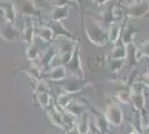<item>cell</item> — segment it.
I'll list each match as a JSON object with an SVG mask.
<instances>
[{
    "label": "cell",
    "mask_w": 149,
    "mask_h": 134,
    "mask_svg": "<svg viewBox=\"0 0 149 134\" xmlns=\"http://www.w3.org/2000/svg\"><path fill=\"white\" fill-rule=\"evenodd\" d=\"M36 100L39 103V105L42 107V109H47L48 107L51 106V95L49 94V92H40L36 94Z\"/></svg>",
    "instance_id": "cell-27"
},
{
    "label": "cell",
    "mask_w": 149,
    "mask_h": 134,
    "mask_svg": "<svg viewBox=\"0 0 149 134\" xmlns=\"http://www.w3.org/2000/svg\"><path fill=\"white\" fill-rule=\"evenodd\" d=\"M0 38L8 43L18 41L21 39V30L16 27L15 24L5 21L0 17Z\"/></svg>",
    "instance_id": "cell-5"
},
{
    "label": "cell",
    "mask_w": 149,
    "mask_h": 134,
    "mask_svg": "<svg viewBox=\"0 0 149 134\" xmlns=\"http://www.w3.org/2000/svg\"><path fill=\"white\" fill-rule=\"evenodd\" d=\"M69 76L68 70L66 65H56L52 68L48 70V73L46 74V78L49 81H54V82H59V81H63Z\"/></svg>",
    "instance_id": "cell-12"
},
{
    "label": "cell",
    "mask_w": 149,
    "mask_h": 134,
    "mask_svg": "<svg viewBox=\"0 0 149 134\" xmlns=\"http://www.w3.org/2000/svg\"><path fill=\"white\" fill-rule=\"evenodd\" d=\"M41 55H42V53H41L40 48H39L36 44L28 45V46H27V49H26V57H27V59H28L30 63L35 64L38 59L41 57Z\"/></svg>",
    "instance_id": "cell-24"
},
{
    "label": "cell",
    "mask_w": 149,
    "mask_h": 134,
    "mask_svg": "<svg viewBox=\"0 0 149 134\" xmlns=\"http://www.w3.org/2000/svg\"><path fill=\"white\" fill-rule=\"evenodd\" d=\"M106 119L110 125H113L116 128H119L124 123V111L120 106L118 101H109L106 104L105 107Z\"/></svg>",
    "instance_id": "cell-3"
},
{
    "label": "cell",
    "mask_w": 149,
    "mask_h": 134,
    "mask_svg": "<svg viewBox=\"0 0 149 134\" xmlns=\"http://www.w3.org/2000/svg\"><path fill=\"white\" fill-rule=\"evenodd\" d=\"M93 5H96L97 7H104L106 6L110 0H91Z\"/></svg>",
    "instance_id": "cell-32"
},
{
    "label": "cell",
    "mask_w": 149,
    "mask_h": 134,
    "mask_svg": "<svg viewBox=\"0 0 149 134\" xmlns=\"http://www.w3.org/2000/svg\"><path fill=\"white\" fill-rule=\"evenodd\" d=\"M47 112V115H48V119H49L50 123L56 126V128H60L62 131H66V125H65V121H63V116H62V111L59 107L57 104H54L51 105L50 107L46 109Z\"/></svg>",
    "instance_id": "cell-8"
},
{
    "label": "cell",
    "mask_w": 149,
    "mask_h": 134,
    "mask_svg": "<svg viewBox=\"0 0 149 134\" xmlns=\"http://www.w3.org/2000/svg\"><path fill=\"white\" fill-rule=\"evenodd\" d=\"M35 36H36V26L33 22L32 18H27V21L24 25V28L21 30V40L25 43L27 46L28 45L35 44Z\"/></svg>",
    "instance_id": "cell-11"
},
{
    "label": "cell",
    "mask_w": 149,
    "mask_h": 134,
    "mask_svg": "<svg viewBox=\"0 0 149 134\" xmlns=\"http://www.w3.org/2000/svg\"><path fill=\"white\" fill-rule=\"evenodd\" d=\"M149 11V0H134L124 6V16L127 19H139L147 16Z\"/></svg>",
    "instance_id": "cell-2"
},
{
    "label": "cell",
    "mask_w": 149,
    "mask_h": 134,
    "mask_svg": "<svg viewBox=\"0 0 149 134\" xmlns=\"http://www.w3.org/2000/svg\"><path fill=\"white\" fill-rule=\"evenodd\" d=\"M36 34L38 35V37L41 39L44 43H46V44H51L52 40L56 37L54 30L48 25H46V24L41 26H38L37 28H36Z\"/></svg>",
    "instance_id": "cell-18"
},
{
    "label": "cell",
    "mask_w": 149,
    "mask_h": 134,
    "mask_svg": "<svg viewBox=\"0 0 149 134\" xmlns=\"http://www.w3.org/2000/svg\"><path fill=\"white\" fill-rule=\"evenodd\" d=\"M85 34L91 44L98 47H105L108 44V28L95 18H90L87 24H82Z\"/></svg>",
    "instance_id": "cell-1"
},
{
    "label": "cell",
    "mask_w": 149,
    "mask_h": 134,
    "mask_svg": "<svg viewBox=\"0 0 149 134\" xmlns=\"http://www.w3.org/2000/svg\"><path fill=\"white\" fill-rule=\"evenodd\" d=\"M86 102V107H88V109L91 112V114L93 115V120H95V126L97 128V130L99 131L100 133L107 134L109 131V123L106 119L104 112H100L99 109H95L91 104H89V102H87V100H84Z\"/></svg>",
    "instance_id": "cell-6"
},
{
    "label": "cell",
    "mask_w": 149,
    "mask_h": 134,
    "mask_svg": "<svg viewBox=\"0 0 149 134\" xmlns=\"http://www.w3.org/2000/svg\"><path fill=\"white\" fill-rule=\"evenodd\" d=\"M0 17L5 21L15 24L17 19V9L11 0H0Z\"/></svg>",
    "instance_id": "cell-7"
},
{
    "label": "cell",
    "mask_w": 149,
    "mask_h": 134,
    "mask_svg": "<svg viewBox=\"0 0 149 134\" xmlns=\"http://www.w3.org/2000/svg\"><path fill=\"white\" fill-rule=\"evenodd\" d=\"M46 25H48L54 30L56 37H63L66 39H69V40H72V41H77V39L74 37V35L71 34V32L66 28V26L63 25L62 21H51V20H46L45 21Z\"/></svg>",
    "instance_id": "cell-10"
},
{
    "label": "cell",
    "mask_w": 149,
    "mask_h": 134,
    "mask_svg": "<svg viewBox=\"0 0 149 134\" xmlns=\"http://www.w3.org/2000/svg\"><path fill=\"white\" fill-rule=\"evenodd\" d=\"M89 130V116L87 113H82L79 116V121L77 122V131L79 134H88Z\"/></svg>",
    "instance_id": "cell-25"
},
{
    "label": "cell",
    "mask_w": 149,
    "mask_h": 134,
    "mask_svg": "<svg viewBox=\"0 0 149 134\" xmlns=\"http://www.w3.org/2000/svg\"><path fill=\"white\" fill-rule=\"evenodd\" d=\"M106 66L109 69V72H111L113 74H118L126 66V59H113V58L107 57Z\"/></svg>",
    "instance_id": "cell-22"
},
{
    "label": "cell",
    "mask_w": 149,
    "mask_h": 134,
    "mask_svg": "<svg viewBox=\"0 0 149 134\" xmlns=\"http://www.w3.org/2000/svg\"><path fill=\"white\" fill-rule=\"evenodd\" d=\"M77 94H68V93H61L57 98V105L60 109H65L70 103L76 98Z\"/></svg>",
    "instance_id": "cell-26"
},
{
    "label": "cell",
    "mask_w": 149,
    "mask_h": 134,
    "mask_svg": "<svg viewBox=\"0 0 149 134\" xmlns=\"http://www.w3.org/2000/svg\"><path fill=\"white\" fill-rule=\"evenodd\" d=\"M146 18H149V11H148V13H147V16H146Z\"/></svg>",
    "instance_id": "cell-35"
},
{
    "label": "cell",
    "mask_w": 149,
    "mask_h": 134,
    "mask_svg": "<svg viewBox=\"0 0 149 134\" xmlns=\"http://www.w3.org/2000/svg\"><path fill=\"white\" fill-rule=\"evenodd\" d=\"M138 32H139V30L136 29L132 25L125 24L123 32H121V37H120V41L128 47L129 45L134 43V38H135V36Z\"/></svg>",
    "instance_id": "cell-16"
},
{
    "label": "cell",
    "mask_w": 149,
    "mask_h": 134,
    "mask_svg": "<svg viewBox=\"0 0 149 134\" xmlns=\"http://www.w3.org/2000/svg\"><path fill=\"white\" fill-rule=\"evenodd\" d=\"M74 2L72 0H55L54 6H72Z\"/></svg>",
    "instance_id": "cell-31"
},
{
    "label": "cell",
    "mask_w": 149,
    "mask_h": 134,
    "mask_svg": "<svg viewBox=\"0 0 149 134\" xmlns=\"http://www.w3.org/2000/svg\"><path fill=\"white\" fill-rule=\"evenodd\" d=\"M126 21H125V24H126ZM125 24L123 25L121 21H120V22L112 24L108 27V43L109 44L116 45L117 43L120 41V37H121V32H123Z\"/></svg>",
    "instance_id": "cell-13"
},
{
    "label": "cell",
    "mask_w": 149,
    "mask_h": 134,
    "mask_svg": "<svg viewBox=\"0 0 149 134\" xmlns=\"http://www.w3.org/2000/svg\"><path fill=\"white\" fill-rule=\"evenodd\" d=\"M127 54H128V47L123 44L121 41H119L116 45H113L108 57L113 58V59H126Z\"/></svg>",
    "instance_id": "cell-21"
},
{
    "label": "cell",
    "mask_w": 149,
    "mask_h": 134,
    "mask_svg": "<svg viewBox=\"0 0 149 134\" xmlns=\"http://www.w3.org/2000/svg\"><path fill=\"white\" fill-rule=\"evenodd\" d=\"M85 107H86L85 104H82V103H80V101H78V100L74 98V101L70 103L63 111H66L67 113H69V114L72 115V116H80L85 112Z\"/></svg>",
    "instance_id": "cell-23"
},
{
    "label": "cell",
    "mask_w": 149,
    "mask_h": 134,
    "mask_svg": "<svg viewBox=\"0 0 149 134\" xmlns=\"http://www.w3.org/2000/svg\"><path fill=\"white\" fill-rule=\"evenodd\" d=\"M68 74L74 76L76 79L79 81H85V70L82 67V62H81V55H80V44H77L74 48V55L70 59L68 64L66 65Z\"/></svg>",
    "instance_id": "cell-4"
},
{
    "label": "cell",
    "mask_w": 149,
    "mask_h": 134,
    "mask_svg": "<svg viewBox=\"0 0 149 134\" xmlns=\"http://www.w3.org/2000/svg\"><path fill=\"white\" fill-rule=\"evenodd\" d=\"M79 79H77V82H72V83L66 84L62 85L60 89L62 91V93H68V94H80L85 89L91 86L90 82H84L82 84H79Z\"/></svg>",
    "instance_id": "cell-14"
},
{
    "label": "cell",
    "mask_w": 149,
    "mask_h": 134,
    "mask_svg": "<svg viewBox=\"0 0 149 134\" xmlns=\"http://www.w3.org/2000/svg\"><path fill=\"white\" fill-rule=\"evenodd\" d=\"M116 101L123 104H129L131 102V91L130 87H127L125 89H120L116 94Z\"/></svg>",
    "instance_id": "cell-28"
},
{
    "label": "cell",
    "mask_w": 149,
    "mask_h": 134,
    "mask_svg": "<svg viewBox=\"0 0 149 134\" xmlns=\"http://www.w3.org/2000/svg\"><path fill=\"white\" fill-rule=\"evenodd\" d=\"M72 1L74 2V5H77V6H78L79 10L82 13V7H84V5L86 4V0H72Z\"/></svg>",
    "instance_id": "cell-33"
},
{
    "label": "cell",
    "mask_w": 149,
    "mask_h": 134,
    "mask_svg": "<svg viewBox=\"0 0 149 134\" xmlns=\"http://www.w3.org/2000/svg\"><path fill=\"white\" fill-rule=\"evenodd\" d=\"M35 6L37 7L38 9H44L46 7H48L50 5V0H32Z\"/></svg>",
    "instance_id": "cell-30"
},
{
    "label": "cell",
    "mask_w": 149,
    "mask_h": 134,
    "mask_svg": "<svg viewBox=\"0 0 149 134\" xmlns=\"http://www.w3.org/2000/svg\"><path fill=\"white\" fill-rule=\"evenodd\" d=\"M129 134H140V133H139V131H138L134 125H131V131H130V133Z\"/></svg>",
    "instance_id": "cell-34"
},
{
    "label": "cell",
    "mask_w": 149,
    "mask_h": 134,
    "mask_svg": "<svg viewBox=\"0 0 149 134\" xmlns=\"http://www.w3.org/2000/svg\"><path fill=\"white\" fill-rule=\"evenodd\" d=\"M134 109L139 113L146 112V95L145 93H136L131 92V102Z\"/></svg>",
    "instance_id": "cell-20"
},
{
    "label": "cell",
    "mask_w": 149,
    "mask_h": 134,
    "mask_svg": "<svg viewBox=\"0 0 149 134\" xmlns=\"http://www.w3.org/2000/svg\"><path fill=\"white\" fill-rule=\"evenodd\" d=\"M71 6H54L50 11L49 20L51 21H63L69 17Z\"/></svg>",
    "instance_id": "cell-15"
},
{
    "label": "cell",
    "mask_w": 149,
    "mask_h": 134,
    "mask_svg": "<svg viewBox=\"0 0 149 134\" xmlns=\"http://www.w3.org/2000/svg\"><path fill=\"white\" fill-rule=\"evenodd\" d=\"M143 59L139 49L136 45L132 44L128 46V54H127V58H126V66L129 67H134L135 65H137L140 60Z\"/></svg>",
    "instance_id": "cell-19"
},
{
    "label": "cell",
    "mask_w": 149,
    "mask_h": 134,
    "mask_svg": "<svg viewBox=\"0 0 149 134\" xmlns=\"http://www.w3.org/2000/svg\"><path fill=\"white\" fill-rule=\"evenodd\" d=\"M138 49H139V53H140L141 57H146L149 59V38L146 39L145 41H143L141 44L139 45Z\"/></svg>",
    "instance_id": "cell-29"
},
{
    "label": "cell",
    "mask_w": 149,
    "mask_h": 134,
    "mask_svg": "<svg viewBox=\"0 0 149 134\" xmlns=\"http://www.w3.org/2000/svg\"><path fill=\"white\" fill-rule=\"evenodd\" d=\"M41 10L35 6L32 0H21L20 4V13L24 18L39 19L41 18Z\"/></svg>",
    "instance_id": "cell-9"
},
{
    "label": "cell",
    "mask_w": 149,
    "mask_h": 134,
    "mask_svg": "<svg viewBox=\"0 0 149 134\" xmlns=\"http://www.w3.org/2000/svg\"><path fill=\"white\" fill-rule=\"evenodd\" d=\"M57 57V49L55 47H48L47 51H45L44 54L41 55V59H40V65L39 68L41 70H47L50 67V65L52 63L54 58Z\"/></svg>",
    "instance_id": "cell-17"
}]
</instances>
